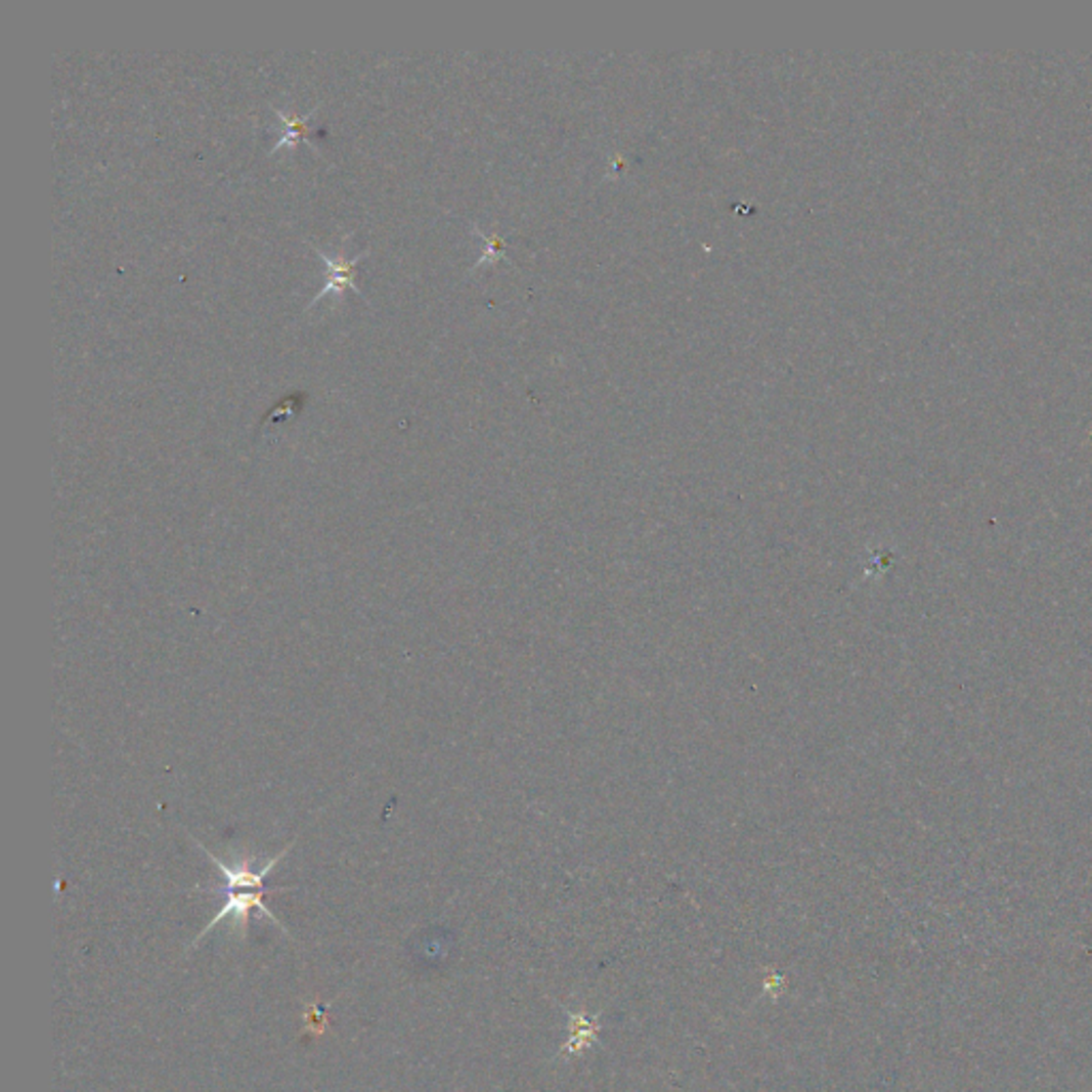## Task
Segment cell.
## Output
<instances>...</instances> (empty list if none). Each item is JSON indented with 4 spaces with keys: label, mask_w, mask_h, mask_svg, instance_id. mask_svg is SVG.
Listing matches in <instances>:
<instances>
[{
    "label": "cell",
    "mask_w": 1092,
    "mask_h": 1092,
    "mask_svg": "<svg viewBox=\"0 0 1092 1092\" xmlns=\"http://www.w3.org/2000/svg\"><path fill=\"white\" fill-rule=\"evenodd\" d=\"M314 250H316V254L321 256V261L328 267V282L323 286V290H319V295H316V297L310 301V308H312V305H314L316 301H321L323 297L331 295V292H344V288L355 290L359 297H363V295H361V290H359V286H357V282H355V276H357V274H355V269H357L359 261H363V258H366V256L370 254V250L361 252V254L355 256V258H346L344 254H339V258H331L328 254H325L321 248H316V245H314Z\"/></svg>",
    "instance_id": "7a4b0ae2"
},
{
    "label": "cell",
    "mask_w": 1092,
    "mask_h": 1092,
    "mask_svg": "<svg viewBox=\"0 0 1092 1092\" xmlns=\"http://www.w3.org/2000/svg\"><path fill=\"white\" fill-rule=\"evenodd\" d=\"M197 845H198V850H203V852L209 855V860L216 864V868L220 871V875L227 879V902H225V905H222V909L216 913V918L211 920V922L205 926V929L201 931V935L197 937V941H195L193 945H197L198 941H201V939H203L211 929H214V926H218L222 920H225V918H233L235 929H238V931L241 933V937H245V933H248V922H250V911H252V909L263 911L269 920H272L276 926H280V929L286 933V929H284V926H282V922H278V918L274 915V911H269V909L265 907L263 896L267 895V890H265V877H267L269 873H272L274 868L278 866V862H280L282 858H284V855L292 850V845H295V841H292L290 845H286V848L282 850L274 860H269L263 868H258V871H252V868L248 866V862H240L238 866H229V864L222 862L220 858H216L214 853L207 852L201 843H197Z\"/></svg>",
    "instance_id": "6da1fadb"
},
{
    "label": "cell",
    "mask_w": 1092,
    "mask_h": 1092,
    "mask_svg": "<svg viewBox=\"0 0 1092 1092\" xmlns=\"http://www.w3.org/2000/svg\"><path fill=\"white\" fill-rule=\"evenodd\" d=\"M597 1030H600V1025H597V1016L590 1018L585 1014H572L570 1016V1039L566 1046H563L561 1054H581L583 1050H587L591 1046L597 1037Z\"/></svg>",
    "instance_id": "277c9868"
},
{
    "label": "cell",
    "mask_w": 1092,
    "mask_h": 1092,
    "mask_svg": "<svg viewBox=\"0 0 1092 1092\" xmlns=\"http://www.w3.org/2000/svg\"><path fill=\"white\" fill-rule=\"evenodd\" d=\"M272 109L278 113L280 120L284 122V126H286V128H284V133H282V137L274 144L272 154H274V152H278L282 146L295 148L297 144H301V141H303V144H308V146H314V144H312V139L308 137V133H310V131H308V124H310V117L316 113V109H319V105H316V108H314L312 111L305 113V115H297L295 111L284 113V111L278 109V108H272Z\"/></svg>",
    "instance_id": "3957f363"
}]
</instances>
